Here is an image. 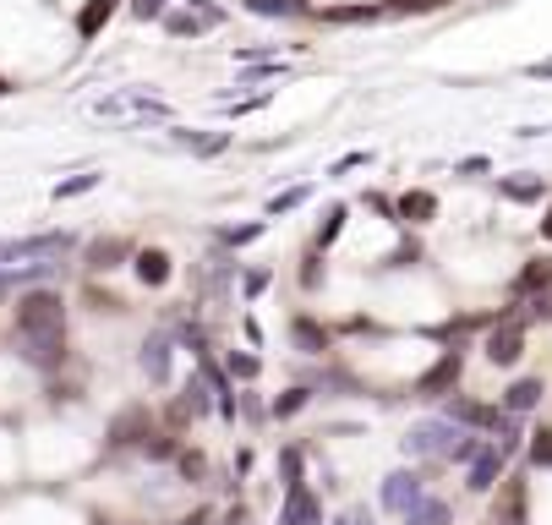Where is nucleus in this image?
<instances>
[{"mask_svg":"<svg viewBox=\"0 0 552 525\" xmlns=\"http://www.w3.org/2000/svg\"><path fill=\"white\" fill-rule=\"evenodd\" d=\"M405 454L410 460H476L481 443L471 433H460L454 422H416L405 433Z\"/></svg>","mask_w":552,"mask_h":525,"instance_id":"f257e3e1","label":"nucleus"},{"mask_svg":"<svg viewBox=\"0 0 552 525\" xmlns=\"http://www.w3.org/2000/svg\"><path fill=\"white\" fill-rule=\"evenodd\" d=\"M44 334H66V301L55 290H28L17 301V340H44Z\"/></svg>","mask_w":552,"mask_h":525,"instance_id":"f03ea898","label":"nucleus"},{"mask_svg":"<svg viewBox=\"0 0 552 525\" xmlns=\"http://www.w3.org/2000/svg\"><path fill=\"white\" fill-rule=\"evenodd\" d=\"M72 247V230H44V236H28V241H0V263L17 268L22 258H61Z\"/></svg>","mask_w":552,"mask_h":525,"instance_id":"7ed1b4c3","label":"nucleus"},{"mask_svg":"<svg viewBox=\"0 0 552 525\" xmlns=\"http://www.w3.org/2000/svg\"><path fill=\"white\" fill-rule=\"evenodd\" d=\"M481 350H487L492 367H514V361H520V350H525V329H520V318L509 312V318H503L498 329L487 334V345H481Z\"/></svg>","mask_w":552,"mask_h":525,"instance_id":"20e7f679","label":"nucleus"},{"mask_svg":"<svg viewBox=\"0 0 552 525\" xmlns=\"http://www.w3.org/2000/svg\"><path fill=\"white\" fill-rule=\"evenodd\" d=\"M416 504H427V482H421L416 471H394L389 482H383V509H394V515H410Z\"/></svg>","mask_w":552,"mask_h":525,"instance_id":"39448f33","label":"nucleus"},{"mask_svg":"<svg viewBox=\"0 0 552 525\" xmlns=\"http://www.w3.org/2000/svg\"><path fill=\"white\" fill-rule=\"evenodd\" d=\"M279 525H323V509H317L312 487L307 482H290L285 487V504H279Z\"/></svg>","mask_w":552,"mask_h":525,"instance_id":"423d86ee","label":"nucleus"},{"mask_svg":"<svg viewBox=\"0 0 552 525\" xmlns=\"http://www.w3.org/2000/svg\"><path fill=\"white\" fill-rule=\"evenodd\" d=\"M449 422L481 427V433H503V427H509V416L492 411V405H476V400H454V405H449Z\"/></svg>","mask_w":552,"mask_h":525,"instance_id":"0eeeda50","label":"nucleus"},{"mask_svg":"<svg viewBox=\"0 0 552 525\" xmlns=\"http://www.w3.org/2000/svg\"><path fill=\"white\" fill-rule=\"evenodd\" d=\"M132 268H137V279L143 285H164L170 279V252H159V247H143V252H132Z\"/></svg>","mask_w":552,"mask_h":525,"instance_id":"6e6552de","label":"nucleus"},{"mask_svg":"<svg viewBox=\"0 0 552 525\" xmlns=\"http://www.w3.org/2000/svg\"><path fill=\"white\" fill-rule=\"evenodd\" d=\"M22 356L33 367H61L66 361V334H44V340H22Z\"/></svg>","mask_w":552,"mask_h":525,"instance_id":"1a4fd4ad","label":"nucleus"},{"mask_svg":"<svg viewBox=\"0 0 552 525\" xmlns=\"http://www.w3.org/2000/svg\"><path fill=\"white\" fill-rule=\"evenodd\" d=\"M498 476H503V449H481L471 460V487H476V493H492Z\"/></svg>","mask_w":552,"mask_h":525,"instance_id":"9d476101","label":"nucleus"},{"mask_svg":"<svg viewBox=\"0 0 552 525\" xmlns=\"http://www.w3.org/2000/svg\"><path fill=\"white\" fill-rule=\"evenodd\" d=\"M542 394H547V389H542V378H520L509 394H503V405H509L514 416H525V411H536V405H542Z\"/></svg>","mask_w":552,"mask_h":525,"instance_id":"9b49d317","label":"nucleus"},{"mask_svg":"<svg viewBox=\"0 0 552 525\" xmlns=\"http://www.w3.org/2000/svg\"><path fill=\"white\" fill-rule=\"evenodd\" d=\"M121 258H132V241H121V236H104L88 247V268H115Z\"/></svg>","mask_w":552,"mask_h":525,"instance_id":"f8f14e48","label":"nucleus"},{"mask_svg":"<svg viewBox=\"0 0 552 525\" xmlns=\"http://www.w3.org/2000/svg\"><path fill=\"white\" fill-rule=\"evenodd\" d=\"M143 372L154 383H170V340H148L143 345Z\"/></svg>","mask_w":552,"mask_h":525,"instance_id":"ddd939ff","label":"nucleus"},{"mask_svg":"<svg viewBox=\"0 0 552 525\" xmlns=\"http://www.w3.org/2000/svg\"><path fill=\"white\" fill-rule=\"evenodd\" d=\"M394 214H399V219H416V225H421V219L438 214V197H432V192H405V197L394 203Z\"/></svg>","mask_w":552,"mask_h":525,"instance_id":"4468645a","label":"nucleus"},{"mask_svg":"<svg viewBox=\"0 0 552 525\" xmlns=\"http://www.w3.org/2000/svg\"><path fill=\"white\" fill-rule=\"evenodd\" d=\"M454 378H460V350H449V356H443L438 367H432L427 378H421V394H438V389H449Z\"/></svg>","mask_w":552,"mask_h":525,"instance_id":"2eb2a0df","label":"nucleus"},{"mask_svg":"<svg viewBox=\"0 0 552 525\" xmlns=\"http://www.w3.org/2000/svg\"><path fill=\"white\" fill-rule=\"evenodd\" d=\"M290 340H296L301 350H307V356H323V350H328V334L317 329L312 318H296V323H290Z\"/></svg>","mask_w":552,"mask_h":525,"instance_id":"dca6fc26","label":"nucleus"},{"mask_svg":"<svg viewBox=\"0 0 552 525\" xmlns=\"http://www.w3.org/2000/svg\"><path fill=\"white\" fill-rule=\"evenodd\" d=\"M203 411H208V389H203V383H192V389H186L181 400L170 405L175 422H192V416H203Z\"/></svg>","mask_w":552,"mask_h":525,"instance_id":"f3484780","label":"nucleus"},{"mask_svg":"<svg viewBox=\"0 0 552 525\" xmlns=\"http://www.w3.org/2000/svg\"><path fill=\"white\" fill-rule=\"evenodd\" d=\"M115 443H137V438H148V416L143 411H121L115 416V433H110Z\"/></svg>","mask_w":552,"mask_h":525,"instance_id":"a211bd4d","label":"nucleus"},{"mask_svg":"<svg viewBox=\"0 0 552 525\" xmlns=\"http://www.w3.org/2000/svg\"><path fill=\"white\" fill-rule=\"evenodd\" d=\"M399 525H449V504L427 498V504H416L410 515H399Z\"/></svg>","mask_w":552,"mask_h":525,"instance_id":"6ab92c4d","label":"nucleus"},{"mask_svg":"<svg viewBox=\"0 0 552 525\" xmlns=\"http://www.w3.org/2000/svg\"><path fill=\"white\" fill-rule=\"evenodd\" d=\"M498 525H525V487L520 482L503 487V520Z\"/></svg>","mask_w":552,"mask_h":525,"instance_id":"aec40b11","label":"nucleus"},{"mask_svg":"<svg viewBox=\"0 0 552 525\" xmlns=\"http://www.w3.org/2000/svg\"><path fill=\"white\" fill-rule=\"evenodd\" d=\"M547 285H552V263L547 258H536L520 279H514V290H547Z\"/></svg>","mask_w":552,"mask_h":525,"instance_id":"412c9836","label":"nucleus"},{"mask_svg":"<svg viewBox=\"0 0 552 525\" xmlns=\"http://www.w3.org/2000/svg\"><path fill=\"white\" fill-rule=\"evenodd\" d=\"M339 230H345V208H328V219L317 225V247H334Z\"/></svg>","mask_w":552,"mask_h":525,"instance_id":"4be33fe9","label":"nucleus"},{"mask_svg":"<svg viewBox=\"0 0 552 525\" xmlns=\"http://www.w3.org/2000/svg\"><path fill=\"white\" fill-rule=\"evenodd\" d=\"M503 197H514V203H531V197H542V181H503Z\"/></svg>","mask_w":552,"mask_h":525,"instance_id":"5701e85b","label":"nucleus"},{"mask_svg":"<svg viewBox=\"0 0 552 525\" xmlns=\"http://www.w3.org/2000/svg\"><path fill=\"white\" fill-rule=\"evenodd\" d=\"M296 411H307V389H290L274 400V416H296Z\"/></svg>","mask_w":552,"mask_h":525,"instance_id":"b1692460","label":"nucleus"},{"mask_svg":"<svg viewBox=\"0 0 552 525\" xmlns=\"http://www.w3.org/2000/svg\"><path fill=\"white\" fill-rule=\"evenodd\" d=\"M93 186H99V175H72V181L55 186V197H82V192H93Z\"/></svg>","mask_w":552,"mask_h":525,"instance_id":"393cba45","label":"nucleus"},{"mask_svg":"<svg viewBox=\"0 0 552 525\" xmlns=\"http://www.w3.org/2000/svg\"><path fill=\"white\" fill-rule=\"evenodd\" d=\"M257 17H290V11H301L296 0H252Z\"/></svg>","mask_w":552,"mask_h":525,"instance_id":"a878e982","label":"nucleus"},{"mask_svg":"<svg viewBox=\"0 0 552 525\" xmlns=\"http://www.w3.org/2000/svg\"><path fill=\"white\" fill-rule=\"evenodd\" d=\"M531 460L552 465V433H547V427H542V433H531Z\"/></svg>","mask_w":552,"mask_h":525,"instance_id":"bb28decb","label":"nucleus"},{"mask_svg":"<svg viewBox=\"0 0 552 525\" xmlns=\"http://www.w3.org/2000/svg\"><path fill=\"white\" fill-rule=\"evenodd\" d=\"M164 28H170L175 39H186V33H203L208 22H203V17H170V22H164Z\"/></svg>","mask_w":552,"mask_h":525,"instance_id":"cd10ccee","label":"nucleus"},{"mask_svg":"<svg viewBox=\"0 0 552 525\" xmlns=\"http://www.w3.org/2000/svg\"><path fill=\"white\" fill-rule=\"evenodd\" d=\"M296 203H307V186H296V192L274 197V203H268V214H290V208H296Z\"/></svg>","mask_w":552,"mask_h":525,"instance_id":"c85d7f7f","label":"nucleus"},{"mask_svg":"<svg viewBox=\"0 0 552 525\" xmlns=\"http://www.w3.org/2000/svg\"><path fill=\"white\" fill-rule=\"evenodd\" d=\"M263 236V225H241V230H225V241L230 247H246V241H257Z\"/></svg>","mask_w":552,"mask_h":525,"instance_id":"c756f323","label":"nucleus"},{"mask_svg":"<svg viewBox=\"0 0 552 525\" xmlns=\"http://www.w3.org/2000/svg\"><path fill=\"white\" fill-rule=\"evenodd\" d=\"M230 372H236V378H246V383H252V378H257V356H230Z\"/></svg>","mask_w":552,"mask_h":525,"instance_id":"7c9ffc66","label":"nucleus"},{"mask_svg":"<svg viewBox=\"0 0 552 525\" xmlns=\"http://www.w3.org/2000/svg\"><path fill=\"white\" fill-rule=\"evenodd\" d=\"M99 17H110V0H99V6H88V11H82V33H93V28H99Z\"/></svg>","mask_w":552,"mask_h":525,"instance_id":"2f4dec72","label":"nucleus"},{"mask_svg":"<svg viewBox=\"0 0 552 525\" xmlns=\"http://www.w3.org/2000/svg\"><path fill=\"white\" fill-rule=\"evenodd\" d=\"M132 11H137V17H164V0H132Z\"/></svg>","mask_w":552,"mask_h":525,"instance_id":"473e14b6","label":"nucleus"},{"mask_svg":"<svg viewBox=\"0 0 552 525\" xmlns=\"http://www.w3.org/2000/svg\"><path fill=\"white\" fill-rule=\"evenodd\" d=\"M181 476H192V482H197V476H203V454H181Z\"/></svg>","mask_w":552,"mask_h":525,"instance_id":"72a5a7b5","label":"nucleus"},{"mask_svg":"<svg viewBox=\"0 0 552 525\" xmlns=\"http://www.w3.org/2000/svg\"><path fill=\"white\" fill-rule=\"evenodd\" d=\"M443 0H394V11H438Z\"/></svg>","mask_w":552,"mask_h":525,"instance_id":"f704fd0d","label":"nucleus"},{"mask_svg":"<svg viewBox=\"0 0 552 525\" xmlns=\"http://www.w3.org/2000/svg\"><path fill=\"white\" fill-rule=\"evenodd\" d=\"M416 258H421V252H416V241H410V247H399L394 258H389V268H405V263H416Z\"/></svg>","mask_w":552,"mask_h":525,"instance_id":"c9c22d12","label":"nucleus"},{"mask_svg":"<svg viewBox=\"0 0 552 525\" xmlns=\"http://www.w3.org/2000/svg\"><path fill=\"white\" fill-rule=\"evenodd\" d=\"M143 449H148V454H159V460H164V454H175V443H170V438H143Z\"/></svg>","mask_w":552,"mask_h":525,"instance_id":"e433bc0d","label":"nucleus"},{"mask_svg":"<svg viewBox=\"0 0 552 525\" xmlns=\"http://www.w3.org/2000/svg\"><path fill=\"white\" fill-rule=\"evenodd\" d=\"M334 525H372V515H367V509H345Z\"/></svg>","mask_w":552,"mask_h":525,"instance_id":"4c0bfd02","label":"nucleus"},{"mask_svg":"<svg viewBox=\"0 0 552 525\" xmlns=\"http://www.w3.org/2000/svg\"><path fill=\"white\" fill-rule=\"evenodd\" d=\"M531 312H536V318H552V285H547V296L531 301Z\"/></svg>","mask_w":552,"mask_h":525,"instance_id":"58836bf2","label":"nucleus"},{"mask_svg":"<svg viewBox=\"0 0 552 525\" xmlns=\"http://www.w3.org/2000/svg\"><path fill=\"white\" fill-rule=\"evenodd\" d=\"M531 77H552V61H542V66H531Z\"/></svg>","mask_w":552,"mask_h":525,"instance_id":"ea45409f","label":"nucleus"},{"mask_svg":"<svg viewBox=\"0 0 552 525\" xmlns=\"http://www.w3.org/2000/svg\"><path fill=\"white\" fill-rule=\"evenodd\" d=\"M175 525H208V515H192V520H175Z\"/></svg>","mask_w":552,"mask_h":525,"instance_id":"a19ab883","label":"nucleus"},{"mask_svg":"<svg viewBox=\"0 0 552 525\" xmlns=\"http://www.w3.org/2000/svg\"><path fill=\"white\" fill-rule=\"evenodd\" d=\"M542 230H547V241H552V208H547V219H542Z\"/></svg>","mask_w":552,"mask_h":525,"instance_id":"79ce46f5","label":"nucleus"},{"mask_svg":"<svg viewBox=\"0 0 552 525\" xmlns=\"http://www.w3.org/2000/svg\"><path fill=\"white\" fill-rule=\"evenodd\" d=\"M0 93H6V83H0Z\"/></svg>","mask_w":552,"mask_h":525,"instance_id":"37998d69","label":"nucleus"}]
</instances>
